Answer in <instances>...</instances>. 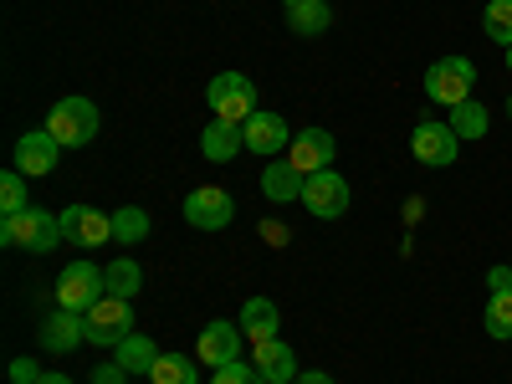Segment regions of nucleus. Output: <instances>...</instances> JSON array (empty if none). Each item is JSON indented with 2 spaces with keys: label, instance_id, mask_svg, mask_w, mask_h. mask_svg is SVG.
<instances>
[{
  "label": "nucleus",
  "instance_id": "obj_1",
  "mask_svg": "<svg viewBox=\"0 0 512 384\" xmlns=\"http://www.w3.org/2000/svg\"><path fill=\"white\" fill-rule=\"evenodd\" d=\"M0 241L6 246H21V251H36V256H47L52 246H62V216H52V210H21V216H6L0 221Z\"/></svg>",
  "mask_w": 512,
  "mask_h": 384
},
{
  "label": "nucleus",
  "instance_id": "obj_2",
  "mask_svg": "<svg viewBox=\"0 0 512 384\" xmlns=\"http://www.w3.org/2000/svg\"><path fill=\"white\" fill-rule=\"evenodd\" d=\"M477 88V67L472 57H441L425 67V98L441 103V108H461L466 98H472Z\"/></svg>",
  "mask_w": 512,
  "mask_h": 384
},
{
  "label": "nucleus",
  "instance_id": "obj_3",
  "mask_svg": "<svg viewBox=\"0 0 512 384\" xmlns=\"http://www.w3.org/2000/svg\"><path fill=\"white\" fill-rule=\"evenodd\" d=\"M47 134H52L62 149L93 144V139H98V108H93L88 98H62V103H52V113H47Z\"/></svg>",
  "mask_w": 512,
  "mask_h": 384
},
{
  "label": "nucleus",
  "instance_id": "obj_4",
  "mask_svg": "<svg viewBox=\"0 0 512 384\" xmlns=\"http://www.w3.org/2000/svg\"><path fill=\"white\" fill-rule=\"evenodd\" d=\"M82 328H88V344L98 349H118L128 333H134V308H128V297H98V303L82 313Z\"/></svg>",
  "mask_w": 512,
  "mask_h": 384
},
{
  "label": "nucleus",
  "instance_id": "obj_5",
  "mask_svg": "<svg viewBox=\"0 0 512 384\" xmlns=\"http://www.w3.org/2000/svg\"><path fill=\"white\" fill-rule=\"evenodd\" d=\"M205 103H210V113L226 118V123H246L256 113V82L246 72H221V77H210Z\"/></svg>",
  "mask_w": 512,
  "mask_h": 384
},
{
  "label": "nucleus",
  "instance_id": "obj_6",
  "mask_svg": "<svg viewBox=\"0 0 512 384\" xmlns=\"http://www.w3.org/2000/svg\"><path fill=\"white\" fill-rule=\"evenodd\" d=\"M98 297H108L103 267H93V262H72V267L57 272V308H67V313H88Z\"/></svg>",
  "mask_w": 512,
  "mask_h": 384
},
{
  "label": "nucleus",
  "instance_id": "obj_7",
  "mask_svg": "<svg viewBox=\"0 0 512 384\" xmlns=\"http://www.w3.org/2000/svg\"><path fill=\"white\" fill-rule=\"evenodd\" d=\"M410 154H415L425 169H446V164H456L461 139H456V128H451V123H441V118H420V123H415V134H410Z\"/></svg>",
  "mask_w": 512,
  "mask_h": 384
},
{
  "label": "nucleus",
  "instance_id": "obj_8",
  "mask_svg": "<svg viewBox=\"0 0 512 384\" xmlns=\"http://www.w3.org/2000/svg\"><path fill=\"white\" fill-rule=\"evenodd\" d=\"M303 205L313 221H338L349 210V180L333 175V169H318V175H308L303 185Z\"/></svg>",
  "mask_w": 512,
  "mask_h": 384
},
{
  "label": "nucleus",
  "instance_id": "obj_9",
  "mask_svg": "<svg viewBox=\"0 0 512 384\" xmlns=\"http://www.w3.org/2000/svg\"><path fill=\"white\" fill-rule=\"evenodd\" d=\"M185 221L195 231H226L236 221V200L221 185H200L195 195H185Z\"/></svg>",
  "mask_w": 512,
  "mask_h": 384
},
{
  "label": "nucleus",
  "instance_id": "obj_10",
  "mask_svg": "<svg viewBox=\"0 0 512 384\" xmlns=\"http://www.w3.org/2000/svg\"><path fill=\"white\" fill-rule=\"evenodd\" d=\"M57 159H62V144L47 134V128H31V134L16 139V164L11 169H21L26 180H41V175L57 169Z\"/></svg>",
  "mask_w": 512,
  "mask_h": 384
},
{
  "label": "nucleus",
  "instance_id": "obj_11",
  "mask_svg": "<svg viewBox=\"0 0 512 384\" xmlns=\"http://www.w3.org/2000/svg\"><path fill=\"white\" fill-rule=\"evenodd\" d=\"M241 323H226V318H216V323H205L200 328V344H195V359L200 364H210V369H221V364H236L241 359Z\"/></svg>",
  "mask_w": 512,
  "mask_h": 384
},
{
  "label": "nucleus",
  "instance_id": "obj_12",
  "mask_svg": "<svg viewBox=\"0 0 512 384\" xmlns=\"http://www.w3.org/2000/svg\"><path fill=\"white\" fill-rule=\"evenodd\" d=\"M62 236L72 241V246H103V241H113V216H103V210H93V205H67L62 210Z\"/></svg>",
  "mask_w": 512,
  "mask_h": 384
},
{
  "label": "nucleus",
  "instance_id": "obj_13",
  "mask_svg": "<svg viewBox=\"0 0 512 384\" xmlns=\"http://www.w3.org/2000/svg\"><path fill=\"white\" fill-rule=\"evenodd\" d=\"M241 139H246V149L251 154H282V149H292V134H287V118L282 113H262L256 108L246 123H241Z\"/></svg>",
  "mask_w": 512,
  "mask_h": 384
},
{
  "label": "nucleus",
  "instance_id": "obj_14",
  "mask_svg": "<svg viewBox=\"0 0 512 384\" xmlns=\"http://www.w3.org/2000/svg\"><path fill=\"white\" fill-rule=\"evenodd\" d=\"M287 159L303 169V175H318V169L333 164V134H328V128H303V134H292Z\"/></svg>",
  "mask_w": 512,
  "mask_h": 384
},
{
  "label": "nucleus",
  "instance_id": "obj_15",
  "mask_svg": "<svg viewBox=\"0 0 512 384\" xmlns=\"http://www.w3.org/2000/svg\"><path fill=\"white\" fill-rule=\"evenodd\" d=\"M77 344H88V328H82V313L57 308L52 318H41V349H47V354H72Z\"/></svg>",
  "mask_w": 512,
  "mask_h": 384
},
{
  "label": "nucleus",
  "instance_id": "obj_16",
  "mask_svg": "<svg viewBox=\"0 0 512 384\" xmlns=\"http://www.w3.org/2000/svg\"><path fill=\"white\" fill-rule=\"evenodd\" d=\"M251 364H256V374H262L267 384H292V379H297V354L282 344V338H267V344H256Z\"/></svg>",
  "mask_w": 512,
  "mask_h": 384
},
{
  "label": "nucleus",
  "instance_id": "obj_17",
  "mask_svg": "<svg viewBox=\"0 0 512 384\" xmlns=\"http://www.w3.org/2000/svg\"><path fill=\"white\" fill-rule=\"evenodd\" d=\"M303 185H308V175L297 169L292 159H272L267 169H262V190H267V200H303Z\"/></svg>",
  "mask_w": 512,
  "mask_h": 384
},
{
  "label": "nucleus",
  "instance_id": "obj_18",
  "mask_svg": "<svg viewBox=\"0 0 512 384\" xmlns=\"http://www.w3.org/2000/svg\"><path fill=\"white\" fill-rule=\"evenodd\" d=\"M200 149H205V159H216V164L236 159V154L246 149V139H241V123L210 118V123H205V134H200Z\"/></svg>",
  "mask_w": 512,
  "mask_h": 384
},
{
  "label": "nucleus",
  "instance_id": "obj_19",
  "mask_svg": "<svg viewBox=\"0 0 512 384\" xmlns=\"http://www.w3.org/2000/svg\"><path fill=\"white\" fill-rule=\"evenodd\" d=\"M241 333L251 338V344H267V338H277V323H282V313H277V303L272 297H251V303L241 308Z\"/></svg>",
  "mask_w": 512,
  "mask_h": 384
},
{
  "label": "nucleus",
  "instance_id": "obj_20",
  "mask_svg": "<svg viewBox=\"0 0 512 384\" xmlns=\"http://www.w3.org/2000/svg\"><path fill=\"white\" fill-rule=\"evenodd\" d=\"M154 359H159V349H154V338H144V333H128L123 344L113 349V364H123L128 374H149Z\"/></svg>",
  "mask_w": 512,
  "mask_h": 384
},
{
  "label": "nucleus",
  "instance_id": "obj_21",
  "mask_svg": "<svg viewBox=\"0 0 512 384\" xmlns=\"http://www.w3.org/2000/svg\"><path fill=\"white\" fill-rule=\"evenodd\" d=\"M328 26H333V11L323 0H303V6L287 11V31H297V36H323Z\"/></svg>",
  "mask_w": 512,
  "mask_h": 384
},
{
  "label": "nucleus",
  "instance_id": "obj_22",
  "mask_svg": "<svg viewBox=\"0 0 512 384\" xmlns=\"http://www.w3.org/2000/svg\"><path fill=\"white\" fill-rule=\"evenodd\" d=\"M103 282H108V292H113V297H128V303H134V292L144 287V267H139V262H128V256H123V262L103 267Z\"/></svg>",
  "mask_w": 512,
  "mask_h": 384
},
{
  "label": "nucleus",
  "instance_id": "obj_23",
  "mask_svg": "<svg viewBox=\"0 0 512 384\" xmlns=\"http://www.w3.org/2000/svg\"><path fill=\"white\" fill-rule=\"evenodd\" d=\"M195 364H200V359H185V354H159V359H154V369H149V379H154V384H195Z\"/></svg>",
  "mask_w": 512,
  "mask_h": 384
},
{
  "label": "nucleus",
  "instance_id": "obj_24",
  "mask_svg": "<svg viewBox=\"0 0 512 384\" xmlns=\"http://www.w3.org/2000/svg\"><path fill=\"white\" fill-rule=\"evenodd\" d=\"M451 128H456V139H487V108L482 103H472L466 98L461 108H451V118H446Z\"/></svg>",
  "mask_w": 512,
  "mask_h": 384
},
{
  "label": "nucleus",
  "instance_id": "obj_25",
  "mask_svg": "<svg viewBox=\"0 0 512 384\" xmlns=\"http://www.w3.org/2000/svg\"><path fill=\"white\" fill-rule=\"evenodd\" d=\"M149 236V216L139 205H123V210H113V241H123V246H134V241H144Z\"/></svg>",
  "mask_w": 512,
  "mask_h": 384
},
{
  "label": "nucleus",
  "instance_id": "obj_26",
  "mask_svg": "<svg viewBox=\"0 0 512 384\" xmlns=\"http://www.w3.org/2000/svg\"><path fill=\"white\" fill-rule=\"evenodd\" d=\"M487 333L492 338H512V292H492L487 297Z\"/></svg>",
  "mask_w": 512,
  "mask_h": 384
},
{
  "label": "nucleus",
  "instance_id": "obj_27",
  "mask_svg": "<svg viewBox=\"0 0 512 384\" xmlns=\"http://www.w3.org/2000/svg\"><path fill=\"white\" fill-rule=\"evenodd\" d=\"M482 26H487V36L497 41V47H512V0H492Z\"/></svg>",
  "mask_w": 512,
  "mask_h": 384
},
{
  "label": "nucleus",
  "instance_id": "obj_28",
  "mask_svg": "<svg viewBox=\"0 0 512 384\" xmlns=\"http://www.w3.org/2000/svg\"><path fill=\"white\" fill-rule=\"evenodd\" d=\"M0 210H6V216L31 210L26 205V175H21V169H6V180H0Z\"/></svg>",
  "mask_w": 512,
  "mask_h": 384
},
{
  "label": "nucleus",
  "instance_id": "obj_29",
  "mask_svg": "<svg viewBox=\"0 0 512 384\" xmlns=\"http://www.w3.org/2000/svg\"><path fill=\"white\" fill-rule=\"evenodd\" d=\"M210 384H267V379L256 374V364L236 359V364H221V369H216V379H210Z\"/></svg>",
  "mask_w": 512,
  "mask_h": 384
},
{
  "label": "nucleus",
  "instance_id": "obj_30",
  "mask_svg": "<svg viewBox=\"0 0 512 384\" xmlns=\"http://www.w3.org/2000/svg\"><path fill=\"white\" fill-rule=\"evenodd\" d=\"M11 379H16V384H36V379H41L36 359H16V364H11Z\"/></svg>",
  "mask_w": 512,
  "mask_h": 384
},
{
  "label": "nucleus",
  "instance_id": "obj_31",
  "mask_svg": "<svg viewBox=\"0 0 512 384\" xmlns=\"http://www.w3.org/2000/svg\"><path fill=\"white\" fill-rule=\"evenodd\" d=\"M487 292H512V267H492L487 272Z\"/></svg>",
  "mask_w": 512,
  "mask_h": 384
},
{
  "label": "nucleus",
  "instance_id": "obj_32",
  "mask_svg": "<svg viewBox=\"0 0 512 384\" xmlns=\"http://www.w3.org/2000/svg\"><path fill=\"white\" fill-rule=\"evenodd\" d=\"M262 236H267L272 246H287V236H292V231H287V226H277V221H267V226H262Z\"/></svg>",
  "mask_w": 512,
  "mask_h": 384
},
{
  "label": "nucleus",
  "instance_id": "obj_33",
  "mask_svg": "<svg viewBox=\"0 0 512 384\" xmlns=\"http://www.w3.org/2000/svg\"><path fill=\"white\" fill-rule=\"evenodd\" d=\"M292 384H333V374H323V369H308V374H297Z\"/></svg>",
  "mask_w": 512,
  "mask_h": 384
},
{
  "label": "nucleus",
  "instance_id": "obj_34",
  "mask_svg": "<svg viewBox=\"0 0 512 384\" xmlns=\"http://www.w3.org/2000/svg\"><path fill=\"white\" fill-rule=\"evenodd\" d=\"M123 374H128L123 364H113V369H98V384H123Z\"/></svg>",
  "mask_w": 512,
  "mask_h": 384
},
{
  "label": "nucleus",
  "instance_id": "obj_35",
  "mask_svg": "<svg viewBox=\"0 0 512 384\" xmlns=\"http://www.w3.org/2000/svg\"><path fill=\"white\" fill-rule=\"evenodd\" d=\"M36 384H72V374H41Z\"/></svg>",
  "mask_w": 512,
  "mask_h": 384
},
{
  "label": "nucleus",
  "instance_id": "obj_36",
  "mask_svg": "<svg viewBox=\"0 0 512 384\" xmlns=\"http://www.w3.org/2000/svg\"><path fill=\"white\" fill-rule=\"evenodd\" d=\"M282 6H287V11H292V6H303V0H282Z\"/></svg>",
  "mask_w": 512,
  "mask_h": 384
},
{
  "label": "nucleus",
  "instance_id": "obj_37",
  "mask_svg": "<svg viewBox=\"0 0 512 384\" xmlns=\"http://www.w3.org/2000/svg\"><path fill=\"white\" fill-rule=\"evenodd\" d=\"M507 72H512V47H507Z\"/></svg>",
  "mask_w": 512,
  "mask_h": 384
},
{
  "label": "nucleus",
  "instance_id": "obj_38",
  "mask_svg": "<svg viewBox=\"0 0 512 384\" xmlns=\"http://www.w3.org/2000/svg\"><path fill=\"white\" fill-rule=\"evenodd\" d=\"M507 113H512V98H507Z\"/></svg>",
  "mask_w": 512,
  "mask_h": 384
}]
</instances>
